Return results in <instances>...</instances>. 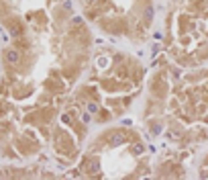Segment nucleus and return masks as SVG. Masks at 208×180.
<instances>
[{"label":"nucleus","mask_w":208,"mask_h":180,"mask_svg":"<svg viewBox=\"0 0 208 180\" xmlns=\"http://www.w3.org/2000/svg\"><path fill=\"white\" fill-rule=\"evenodd\" d=\"M6 59H8V61H16V59H18V53H16V51H8V53H6Z\"/></svg>","instance_id":"f257e3e1"}]
</instances>
